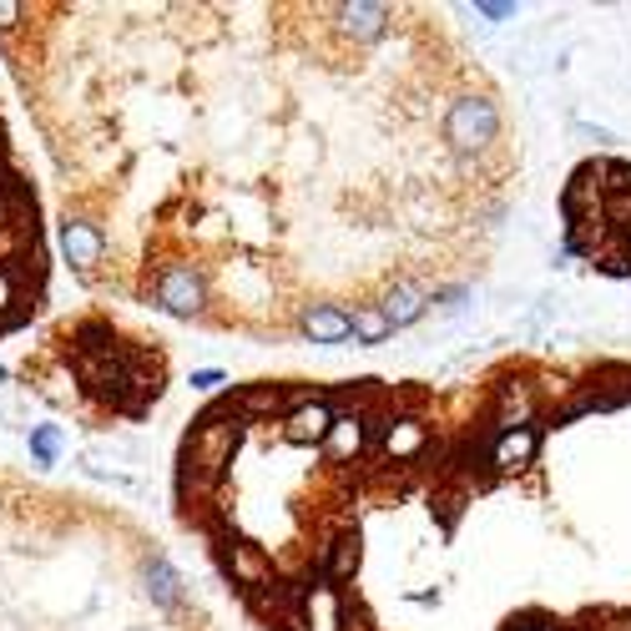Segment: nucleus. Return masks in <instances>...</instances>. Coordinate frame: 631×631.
<instances>
[{
	"label": "nucleus",
	"mask_w": 631,
	"mask_h": 631,
	"mask_svg": "<svg viewBox=\"0 0 631 631\" xmlns=\"http://www.w3.org/2000/svg\"><path fill=\"white\" fill-rule=\"evenodd\" d=\"M500 127H505V121H500V106L490 102V96H475V92H460L445 106V117H440V137H445V147L465 162V167L500 142Z\"/></svg>",
	"instance_id": "f03ea898"
},
{
	"label": "nucleus",
	"mask_w": 631,
	"mask_h": 631,
	"mask_svg": "<svg viewBox=\"0 0 631 631\" xmlns=\"http://www.w3.org/2000/svg\"><path fill=\"white\" fill-rule=\"evenodd\" d=\"M369 449H374V434H369V414H334L329 434H324V455H329V465H354L364 460Z\"/></svg>",
	"instance_id": "7ed1b4c3"
},
{
	"label": "nucleus",
	"mask_w": 631,
	"mask_h": 631,
	"mask_svg": "<svg viewBox=\"0 0 631 631\" xmlns=\"http://www.w3.org/2000/svg\"><path fill=\"white\" fill-rule=\"evenodd\" d=\"M334 414H339V409H334L329 399H324V389H318L308 405H293L289 414H283V440H289V445H324Z\"/></svg>",
	"instance_id": "39448f33"
},
{
	"label": "nucleus",
	"mask_w": 631,
	"mask_h": 631,
	"mask_svg": "<svg viewBox=\"0 0 631 631\" xmlns=\"http://www.w3.org/2000/svg\"><path fill=\"white\" fill-rule=\"evenodd\" d=\"M379 314L389 318V329H409V324H420L424 314H430V289L424 283H414V278H395L389 283V293L379 299Z\"/></svg>",
	"instance_id": "0eeeda50"
},
{
	"label": "nucleus",
	"mask_w": 631,
	"mask_h": 631,
	"mask_svg": "<svg viewBox=\"0 0 631 631\" xmlns=\"http://www.w3.org/2000/svg\"><path fill=\"white\" fill-rule=\"evenodd\" d=\"M299 334L308 343L339 349V343H349V308H343V303H303Z\"/></svg>",
	"instance_id": "423d86ee"
},
{
	"label": "nucleus",
	"mask_w": 631,
	"mask_h": 631,
	"mask_svg": "<svg viewBox=\"0 0 631 631\" xmlns=\"http://www.w3.org/2000/svg\"><path fill=\"white\" fill-rule=\"evenodd\" d=\"M470 299H475L470 283H449V289H430V314H440V318H460L465 308H470Z\"/></svg>",
	"instance_id": "9d476101"
},
{
	"label": "nucleus",
	"mask_w": 631,
	"mask_h": 631,
	"mask_svg": "<svg viewBox=\"0 0 631 631\" xmlns=\"http://www.w3.org/2000/svg\"><path fill=\"white\" fill-rule=\"evenodd\" d=\"M475 15H490V21H511L515 5H475Z\"/></svg>",
	"instance_id": "f8f14e48"
},
{
	"label": "nucleus",
	"mask_w": 631,
	"mask_h": 631,
	"mask_svg": "<svg viewBox=\"0 0 631 631\" xmlns=\"http://www.w3.org/2000/svg\"><path fill=\"white\" fill-rule=\"evenodd\" d=\"M349 339L364 343V349H374V343H389V339H395L389 318L379 314V303H359L354 314H349Z\"/></svg>",
	"instance_id": "1a4fd4ad"
},
{
	"label": "nucleus",
	"mask_w": 631,
	"mask_h": 631,
	"mask_svg": "<svg viewBox=\"0 0 631 631\" xmlns=\"http://www.w3.org/2000/svg\"><path fill=\"white\" fill-rule=\"evenodd\" d=\"M536 449H540V430H536V424H526V430H511V434H495V445H490V465H495L500 475L526 470V465L536 460Z\"/></svg>",
	"instance_id": "6e6552de"
},
{
	"label": "nucleus",
	"mask_w": 631,
	"mask_h": 631,
	"mask_svg": "<svg viewBox=\"0 0 631 631\" xmlns=\"http://www.w3.org/2000/svg\"><path fill=\"white\" fill-rule=\"evenodd\" d=\"M21 379L36 395H51L56 384H71L56 399L61 409H77L81 420L102 430L106 420H142L167 389V354L157 339H132L106 314L61 318L36 354H26Z\"/></svg>",
	"instance_id": "f257e3e1"
},
{
	"label": "nucleus",
	"mask_w": 631,
	"mask_h": 631,
	"mask_svg": "<svg viewBox=\"0 0 631 631\" xmlns=\"http://www.w3.org/2000/svg\"><path fill=\"white\" fill-rule=\"evenodd\" d=\"M571 127H576V132H581V137H592V142H596V147H606V142H617V137L606 132V127H592V121H571Z\"/></svg>",
	"instance_id": "9b49d317"
},
{
	"label": "nucleus",
	"mask_w": 631,
	"mask_h": 631,
	"mask_svg": "<svg viewBox=\"0 0 631 631\" xmlns=\"http://www.w3.org/2000/svg\"><path fill=\"white\" fill-rule=\"evenodd\" d=\"M334 15H339L334 26L354 40V46H374V40H384L389 26H395V11H389V5H369V0H359V5H334Z\"/></svg>",
	"instance_id": "20e7f679"
}]
</instances>
